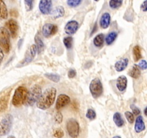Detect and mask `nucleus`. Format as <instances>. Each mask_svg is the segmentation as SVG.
Here are the masks:
<instances>
[{
	"label": "nucleus",
	"mask_w": 147,
	"mask_h": 138,
	"mask_svg": "<svg viewBox=\"0 0 147 138\" xmlns=\"http://www.w3.org/2000/svg\"><path fill=\"white\" fill-rule=\"evenodd\" d=\"M76 75H77V73H76V70L75 69H70L67 73V76H68L69 78H74Z\"/></svg>",
	"instance_id": "38"
},
{
	"label": "nucleus",
	"mask_w": 147,
	"mask_h": 138,
	"mask_svg": "<svg viewBox=\"0 0 147 138\" xmlns=\"http://www.w3.org/2000/svg\"><path fill=\"white\" fill-rule=\"evenodd\" d=\"M13 124V116L7 114L0 122V136H5L10 132Z\"/></svg>",
	"instance_id": "8"
},
{
	"label": "nucleus",
	"mask_w": 147,
	"mask_h": 138,
	"mask_svg": "<svg viewBox=\"0 0 147 138\" xmlns=\"http://www.w3.org/2000/svg\"><path fill=\"white\" fill-rule=\"evenodd\" d=\"M42 94V88L40 85H34L32 87L30 88V91L27 93V103L30 106H33L34 103H37L38 99H40Z\"/></svg>",
	"instance_id": "3"
},
{
	"label": "nucleus",
	"mask_w": 147,
	"mask_h": 138,
	"mask_svg": "<svg viewBox=\"0 0 147 138\" xmlns=\"http://www.w3.org/2000/svg\"><path fill=\"white\" fill-rule=\"evenodd\" d=\"M28 90L24 86H19L16 89L11 99V103L16 107H20L27 101Z\"/></svg>",
	"instance_id": "2"
},
{
	"label": "nucleus",
	"mask_w": 147,
	"mask_h": 138,
	"mask_svg": "<svg viewBox=\"0 0 147 138\" xmlns=\"http://www.w3.org/2000/svg\"><path fill=\"white\" fill-rule=\"evenodd\" d=\"M105 41V36L103 33L97 34L93 39V45L98 48H100L103 47V43Z\"/></svg>",
	"instance_id": "20"
},
{
	"label": "nucleus",
	"mask_w": 147,
	"mask_h": 138,
	"mask_svg": "<svg viewBox=\"0 0 147 138\" xmlns=\"http://www.w3.org/2000/svg\"><path fill=\"white\" fill-rule=\"evenodd\" d=\"M111 20V17L109 12H105L100 17V20H99V24H100V27L102 29H107L110 26Z\"/></svg>",
	"instance_id": "15"
},
{
	"label": "nucleus",
	"mask_w": 147,
	"mask_h": 138,
	"mask_svg": "<svg viewBox=\"0 0 147 138\" xmlns=\"http://www.w3.org/2000/svg\"><path fill=\"white\" fill-rule=\"evenodd\" d=\"M145 129H146V126H145L143 117H142V116L139 115V116H137V118L136 119V122H135V131H136V133H140L142 131L144 130Z\"/></svg>",
	"instance_id": "18"
},
{
	"label": "nucleus",
	"mask_w": 147,
	"mask_h": 138,
	"mask_svg": "<svg viewBox=\"0 0 147 138\" xmlns=\"http://www.w3.org/2000/svg\"><path fill=\"white\" fill-rule=\"evenodd\" d=\"M128 65H129V59L126 57H123L115 63V69L116 71L122 72L126 68Z\"/></svg>",
	"instance_id": "17"
},
{
	"label": "nucleus",
	"mask_w": 147,
	"mask_h": 138,
	"mask_svg": "<svg viewBox=\"0 0 147 138\" xmlns=\"http://www.w3.org/2000/svg\"><path fill=\"white\" fill-rule=\"evenodd\" d=\"M89 89H90V92L92 96L94 99L100 97L103 91V84L101 83V80L98 78L93 79L90 82V86H89Z\"/></svg>",
	"instance_id": "6"
},
{
	"label": "nucleus",
	"mask_w": 147,
	"mask_h": 138,
	"mask_svg": "<svg viewBox=\"0 0 147 138\" xmlns=\"http://www.w3.org/2000/svg\"><path fill=\"white\" fill-rule=\"evenodd\" d=\"M82 3L81 0H67V4L70 7H76Z\"/></svg>",
	"instance_id": "31"
},
{
	"label": "nucleus",
	"mask_w": 147,
	"mask_h": 138,
	"mask_svg": "<svg viewBox=\"0 0 147 138\" xmlns=\"http://www.w3.org/2000/svg\"><path fill=\"white\" fill-rule=\"evenodd\" d=\"M57 30H58L57 27L55 24H50V23H46L43 25L42 32L43 36L45 37L48 38V37L55 34L57 33Z\"/></svg>",
	"instance_id": "9"
},
{
	"label": "nucleus",
	"mask_w": 147,
	"mask_h": 138,
	"mask_svg": "<svg viewBox=\"0 0 147 138\" xmlns=\"http://www.w3.org/2000/svg\"><path fill=\"white\" fill-rule=\"evenodd\" d=\"M133 56L134 61H139L142 57V49L139 45H135L133 48Z\"/></svg>",
	"instance_id": "26"
},
{
	"label": "nucleus",
	"mask_w": 147,
	"mask_h": 138,
	"mask_svg": "<svg viewBox=\"0 0 147 138\" xmlns=\"http://www.w3.org/2000/svg\"><path fill=\"white\" fill-rule=\"evenodd\" d=\"M86 118L88 119L89 120H94L96 118V112L94 109H88L87 110V112H86Z\"/></svg>",
	"instance_id": "30"
},
{
	"label": "nucleus",
	"mask_w": 147,
	"mask_h": 138,
	"mask_svg": "<svg viewBox=\"0 0 147 138\" xmlns=\"http://www.w3.org/2000/svg\"><path fill=\"white\" fill-rule=\"evenodd\" d=\"M79 28V24L76 20H70L67 22V24H65L64 27L65 32L68 35H73L76 32L78 31Z\"/></svg>",
	"instance_id": "11"
},
{
	"label": "nucleus",
	"mask_w": 147,
	"mask_h": 138,
	"mask_svg": "<svg viewBox=\"0 0 147 138\" xmlns=\"http://www.w3.org/2000/svg\"><path fill=\"white\" fill-rule=\"evenodd\" d=\"M49 80H52L55 83H58L60 80V76L57 74H54V73H45L44 75Z\"/></svg>",
	"instance_id": "27"
},
{
	"label": "nucleus",
	"mask_w": 147,
	"mask_h": 138,
	"mask_svg": "<svg viewBox=\"0 0 147 138\" xmlns=\"http://www.w3.org/2000/svg\"><path fill=\"white\" fill-rule=\"evenodd\" d=\"M137 66L139 67V69H142V70H146L147 68V64H146V61L145 60H142V61L139 62V64L137 65Z\"/></svg>",
	"instance_id": "36"
},
{
	"label": "nucleus",
	"mask_w": 147,
	"mask_h": 138,
	"mask_svg": "<svg viewBox=\"0 0 147 138\" xmlns=\"http://www.w3.org/2000/svg\"><path fill=\"white\" fill-rule=\"evenodd\" d=\"M56 93L57 91L53 87L46 89L43 93H42L40 99L36 103L37 107L42 110H46L49 109L55 101Z\"/></svg>",
	"instance_id": "1"
},
{
	"label": "nucleus",
	"mask_w": 147,
	"mask_h": 138,
	"mask_svg": "<svg viewBox=\"0 0 147 138\" xmlns=\"http://www.w3.org/2000/svg\"><path fill=\"white\" fill-rule=\"evenodd\" d=\"M141 9H142V11L146 12L147 11V1H144L142 3V6H141Z\"/></svg>",
	"instance_id": "39"
},
{
	"label": "nucleus",
	"mask_w": 147,
	"mask_h": 138,
	"mask_svg": "<svg viewBox=\"0 0 147 138\" xmlns=\"http://www.w3.org/2000/svg\"><path fill=\"white\" fill-rule=\"evenodd\" d=\"M128 80L125 76H121L116 80V88L120 92L123 93L127 88Z\"/></svg>",
	"instance_id": "14"
},
{
	"label": "nucleus",
	"mask_w": 147,
	"mask_h": 138,
	"mask_svg": "<svg viewBox=\"0 0 147 138\" xmlns=\"http://www.w3.org/2000/svg\"><path fill=\"white\" fill-rule=\"evenodd\" d=\"M6 26L9 30L11 37L13 38H16L19 32V26L17 22L14 19H10L6 22Z\"/></svg>",
	"instance_id": "10"
},
{
	"label": "nucleus",
	"mask_w": 147,
	"mask_h": 138,
	"mask_svg": "<svg viewBox=\"0 0 147 138\" xmlns=\"http://www.w3.org/2000/svg\"><path fill=\"white\" fill-rule=\"evenodd\" d=\"M113 122H114V123L116 124L118 127H122L124 125V120H123L121 114L119 112H116L113 114Z\"/></svg>",
	"instance_id": "24"
},
{
	"label": "nucleus",
	"mask_w": 147,
	"mask_h": 138,
	"mask_svg": "<svg viewBox=\"0 0 147 138\" xmlns=\"http://www.w3.org/2000/svg\"><path fill=\"white\" fill-rule=\"evenodd\" d=\"M0 48L6 53H9L11 48L9 33L3 27L0 28Z\"/></svg>",
	"instance_id": "4"
},
{
	"label": "nucleus",
	"mask_w": 147,
	"mask_h": 138,
	"mask_svg": "<svg viewBox=\"0 0 147 138\" xmlns=\"http://www.w3.org/2000/svg\"><path fill=\"white\" fill-rule=\"evenodd\" d=\"M123 4V1L121 0H111L109 1V6L113 9L119 8Z\"/></svg>",
	"instance_id": "29"
},
{
	"label": "nucleus",
	"mask_w": 147,
	"mask_h": 138,
	"mask_svg": "<svg viewBox=\"0 0 147 138\" xmlns=\"http://www.w3.org/2000/svg\"><path fill=\"white\" fill-rule=\"evenodd\" d=\"M51 16L53 19H58L63 17L65 14V9L62 6H58L53 11L51 12Z\"/></svg>",
	"instance_id": "19"
},
{
	"label": "nucleus",
	"mask_w": 147,
	"mask_h": 138,
	"mask_svg": "<svg viewBox=\"0 0 147 138\" xmlns=\"http://www.w3.org/2000/svg\"><path fill=\"white\" fill-rule=\"evenodd\" d=\"M67 133L72 138H77L80 132V124L76 119H69L66 123Z\"/></svg>",
	"instance_id": "7"
},
{
	"label": "nucleus",
	"mask_w": 147,
	"mask_h": 138,
	"mask_svg": "<svg viewBox=\"0 0 147 138\" xmlns=\"http://www.w3.org/2000/svg\"><path fill=\"white\" fill-rule=\"evenodd\" d=\"M73 39L71 36H67V37H64L63 39V43H64V45L65 46V47L68 50L72 48L73 47Z\"/></svg>",
	"instance_id": "28"
},
{
	"label": "nucleus",
	"mask_w": 147,
	"mask_h": 138,
	"mask_svg": "<svg viewBox=\"0 0 147 138\" xmlns=\"http://www.w3.org/2000/svg\"><path fill=\"white\" fill-rule=\"evenodd\" d=\"M10 96V91H7L1 96H0V113H2L3 112L7 109L8 106L9 99Z\"/></svg>",
	"instance_id": "16"
},
{
	"label": "nucleus",
	"mask_w": 147,
	"mask_h": 138,
	"mask_svg": "<svg viewBox=\"0 0 147 138\" xmlns=\"http://www.w3.org/2000/svg\"><path fill=\"white\" fill-rule=\"evenodd\" d=\"M113 138H121V136H118V135H117V136H114Z\"/></svg>",
	"instance_id": "43"
},
{
	"label": "nucleus",
	"mask_w": 147,
	"mask_h": 138,
	"mask_svg": "<svg viewBox=\"0 0 147 138\" xmlns=\"http://www.w3.org/2000/svg\"><path fill=\"white\" fill-rule=\"evenodd\" d=\"M3 59H4V52H3L2 50L0 48V65H1Z\"/></svg>",
	"instance_id": "40"
},
{
	"label": "nucleus",
	"mask_w": 147,
	"mask_h": 138,
	"mask_svg": "<svg viewBox=\"0 0 147 138\" xmlns=\"http://www.w3.org/2000/svg\"><path fill=\"white\" fill-rule=\"evenodd\" d=\"M131 108L132 112H133V113L132 114H133L134 115L138 116V115L140 114V113H141L140 109H139L138 107H136V106H134V105H131Z\"/></svg>",
	"instance_id": "37"
},
{
	"label": "nucleus",
	"mask_w": 147,
	"mask_h": 138,
	"mask_svg": "<svg viewBox=\"0 0 147 138\" xmlns=\"http://www.w3.org/2000/svg\"><path fill=\"white\" fill-rule=\"evenodd\" d=\"M70 102V98L66 94H60L57 97L55 103V108L57 110H60L62 108L65 106Z\"/></svg>",
	"instance_id": "13"
},
{
	"label": "nucleus",
	"mask_w": 147,
	"mask_h": 138,
	"mask_svg": "<svg viewBox=\"0 0 147 138\" xmlns=\"http://www.w3.org/2000/svg\"><path fill=\"white\" fill-rule=\"evenodd\" d=\"M36 54H37V47H36V45L34 44L31 45L30 47L27 49V51H26L23 60L19 63V64L17 66V68L24 67V66L30 64L34 60Z\"/></svg>",
	"instance_id": "5"
},
{
	"label": "nucleus",
	"mask_w": 147,
	"mask_h": 138,
	"mask_svg": "<svg viewBox=\"0 0 147 138\" xmlns=\"http://www.w3.org/2000/svg\"><path fill=\"white\" fill-rule=\"evenodd\" d=\"M125 116H126V119H127V121L129 123H134V115L131 112H125Z\"/></svg>",
	"instance_id": "33"
},
{
	"label": "nucleus",
	"mask_w": 147,
	"mask_h": 138,
	"mask_svg": "<svg viewBox=\"0 0 147 138\" xmlns=\"http://www.w3.org/2000/svg\"><path fill=\"white\" fill-rule=\"evenodd\" d=\"M34 41H35V45L36 47H37V53H38L39 54L41 53L44 50L45 48V45L43 41L42 40L41 37L39 35H36L35 37H34Z\"/></svg>",
	"instance_id": "23"
},
{
	"label": "nucleus",
	"mask_w": 147,
	"mask_h": 138,
	"mask_svg": "<svg viewBox=\"0 0 147 138\" xmlns=\"http://www.w3.org/2000/svg\"><path fill=\"white\" fill-rule=\"evenodd\" d=\"M96 29H97V22H96V24H94V27H93V31H92L91 34H90V35H92V34H93V33H94L96 31Z\"/></svg>",
	"instance_id": "41"
},
{
	"label": "nucleus",
	"mask_w": 147,
	"mask_h": 138,
	"mask_svg": "<svg viewBox=\"0 0 147 138\" xmlns=\"http://www.w3.org/2000/svg\"><path fill=\"white\" fill-rule=\"evenodd\" d=\"M53 136L56 138H62L64 136V132L61 129H56L53 132Z\"/></svg>",
	"instance_id": "34"
},
{
	"label": "nucleus",
	"mask_w": 147,
	"mask_h": 138,
	"mask_svg": "<svg viewBox=\"0 0 147 138\" xmlns=\"http://www.w3.org/2000/svg\"><path fill=\"white\" fill-rule=\"evenodd\" d=\"M7 138H15V137H14V136H12V135H11V136H9Z\"/></svg>",
	"instance_id": "44"
},
{
	"label": "nucleus",
	"mask_w": 147,
	"mask_h": 138,
	"mask_svg": "<svg viewBox=\"0 0 147 138\" xmlns=\"http://www.w3.org/2000/svg\"><path fill=\"white\" fill-rule=\"evenodd\" d=\"M118 37V33L116 32H111L109 34L106 35L105 40H106V43L107 45H111V44H113V42L116 40V39Z\"/></svg>",
	"instance_id": "25"
},
{
	"label": "nucleus",
	"mask_w": 147,
	"mask_h": 138,
	"mask_svg": "<svg viewBox=\"0 0 147 138\" xmlns=\"http://www.w3.org/2000/svg\"><path fill=\"white\" fill-rule=\"evenodd\" d=\"M8 17L7 6L3 1L0 0V20H6Z\"/></svg>",
	"instance_id": "21"
},
{
	"label": "nucleus",
	"mask_w": 147,
	"mask_h": 138,
	"mask_svg": "<svg viewBox=\"0 0 147 138\" xmlns=\"http://www.w3.org/2000/svg\"><path fill=\"white\" fill-rule=\"evenodd\" d=\"M24 5H25V9L27 10V12H30L32 9L34 1H32V0H25L24 1Z\"/></svg>",
	"instance_id": "32"
},
{
	"label": "nucleus",
	"mask_w": 147,
	"mask_h": 138,
	"mask_svg": "<svg viewBox=\"0 0 147 138\" xmlns=\"http://www.w3.org/2000/svg\"><path fill=\"white\" fill-rule=\"evenodd\" d=\"M53 2L50 0H41L39 2V9L42 14H49L52 12Z\"/></svg>",
	"instance_id": "12"
},
{
	"label": "nucleus",
	"mask_w": 147,
	"mask_h": 138,
	"mask_svg": "<svg viewBox=\"0 0 147 138\" xmlns=\"http://www.w3.org/2000/svg\"><path fill=\"white\" fill-rule=\"evenodd\" d=\"M129 75L131 78L135 79H137L140 77L141 76V70L139 68V67L137 66V65H134L132 66V68H131V70H129Z\"/></svg>",
	"instance_id": "22"
},
{
	"label": "nucleus",
	"mask_w": 147,
	"mask_h": 138,
	"mask_svg": "<svg viewBox=\"0 0 147 138\" xmlns=\"http://www.w3.org/2000/svg\"><path fill=\"white\" fill-rule=\"evenodd\" d=\"M63 116L61 112H57V113H56L55 116V122H57V124H60L62 122H63Z\"/></svg>",
	"instance_id": "35"
},
{
	"label": "nucleus",
	"mask_w": 147,
	"mask_h": 138,
	"mask_svg": "<svg viewBox=\"0 0 147 138\" xmlns=\"http://www.w3.org/2000/svg\"><path fill=\"white\" fill-rule=\"evenodd\" d=\"M144 115L145 116H147V107L144 109Z\"/></svg>",
	"instance_id": "42"
}]
</instances>
